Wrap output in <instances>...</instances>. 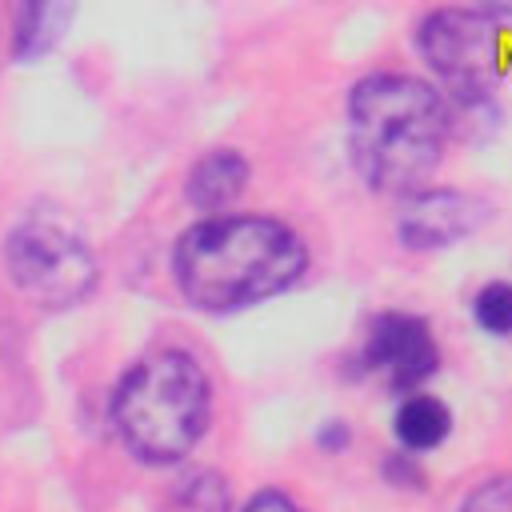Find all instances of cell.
<instances>
[{"mask_svg": "<svg viewBox=\"0 0 512 512\" xmlns=\"http://www.w3.org/2000/svg\"><path fill=\"white\" fill-rule=\"evenodd\" d=\"M392 432H396V444L400 452L416 456V452H432L448 440L452 432V408L432 396V392H412L404 396V404L396 408V420H392Z\"/></svg>", "mask_w": 512, "mask_h": 512, "instance_id": "obj_9", "label": "cell"}, {"mask_svg": "<svg viewBox=\"0 0 512 512\" xmlns=\"http://www.w3.org/2000/svg\"><path fill=\"white\" fill-rule=\"evenodd\" d=\"M488 216H492L488 200L464 188H420L404 196L396 216V236L412 252H436L484 228Z\"/></svg>", "mask_w": 512, "mask_h": 512, "instance_id": "obj_7", "label": "cell"}, {"mask_svg": "<svg viewBox=\"0 0 512 512\" xmlns=\"http://www.w3.org/2000/svg\"><path fill=\"white\" fill-rule=\"evenodd\" d=\"M472 320L492 336H512V280H488L472 296Z\"/></svg>", "mask_w": 512, "mask_h": 512, "instance_id": "obj_12", "label": "cell"}, {"mask_svg": "<svg viewBox=\"0 0 512 512\" xmlns=\"http://www.w3.org/2000/svg\"><path fill=\"white\" fill-rule=\"evenodd\" d=\"M176 284L204 312L272 300L308 272V244L276 216H208L176 240Z\"/></svg>", "mask_w": 512, "mask_h": 512, "instance_id": "obj_2", "label": "cell"}, {"mask_svg": "<svg viewBox=\"0 0 512 512\" xmlns=\"http://www.w3.org/2000/svg\"><path fill=\"white\" fill-rule=\"evenodd\" d=\"M348 440H352V428H348L344 420H328V424L316 428V444H320L324 452H344Z\"/></svg>", "mask_w": 512, "mask_h": 512, "instance_id": "obj_16", "label": "cell"}, {"mask_svg": "<svg viewBox=\"0 0 512 512\" xmlns=\"http://www.w3.org/2000/svg\"><path fill=\"white\" fill-rule=\"evenodd\" d=\"M360 368L384 376L392 392H416L436 368H440V348L432 328L400 308L376 312L368 320L364 344H360Z\"/></svg>", "mask_w": 512, "mask_h": 512, "instance_id": "obj_6", "label": "cell"}, {"mask_svg": "<svg viewBox=\"0 0 512 512\" xmlns=\"http://www.w3.org/2000/svg\"><path fill=\"white\" fill-rule=\"evenodd\" d=\"M232 488L216 468H192L168 492V512H228Z\"/></svg>", "mask_w": 512, "mask_h": 512, "instance_id": "obj_11", "label": "cell"}, {"mask_svg": "<svg viewBox=\"0 0 512 512\" xmlns=\"http://www.w3.org/2000/svg\"><path fill=\"white\" fill-rule=\"evenodd\" d=\"M244 512H304V508H300V500H292V496L280 492V488H260V492L244 504Z\"/></svg>", "mask_w": 512, "mask_h": 512, "instance_id": "obj_15", "label": "cell"}, {"mask_svg": "<svg viewBox=\"0 0 512 512\" xmlns=\"http://www.w3.org/2000/svg\"><path fill=\"white\" fill-rule=\"evenodd\" d=\"M348 160L372 192L412 196L436 172L452 112L436 84L408 72H372L348 88Z\"/></svg>", "mask_w": 512, "mask_h": 512, "instance_id": "obj_1", "label": "cell"}, {"mask_svg": "<svg viewBox=\"0 0 512 512\" xmlns=\"http://www.w3.org/2000/svg\"><path fill=\"white\" fill-rule=\"evenodd\" d=\"M112 420L124 444L148 464L188 456L212 420V384L200 360L184 348H160L136 360L112 400Z\"/></svg>", "mask_w": 512, "mask_h": 512, "instance_id": "obj_3", "label": "cell"}, {"mask_svg": "<svg viewBox=\"0 0 512 512\" xmlns=\"http://www.w3.org/2000/svg\"><path fill=\"white\" fill-rule=\"evenodd\" d=\"M68 20H72V8L68 4H28V8H20L16 36H12L16 56H24V60L44 56L60 40V32H64Z\"/></svg>", "mask_w": 512, "mask_h": 512, "instance_id": "obj_10", "label": "cell"}, {"mask_svg": "<svg viewBox=\"0 0 512 512\" xmlns=\"http://www.w3.org/2000/svg\"><path fill=\"white\" fill-rule=\"evenodd\" d=\"M4 256L16 288L44 308H68L96 284L92 248L80 236V228L60 212L24 216L12 228Z\"/></svg>", "mask_w": 512, "mask_h": 512, "instance_id": "obj_4", "label": "cell"}, {"mask_svg": "<svg viewBox=\"0 0 512 512\" xmlns=\"http://www.w3.org/2000/svg\"><path fill=\"white\" fill-rule=\"evenodd\" d=\"M248 172L252 168H248V156L244 152H236V148H212V152H204L192 164V172L184 180V196H188V204H196L204 212H220L232 200H240V192L248 184Z\"/></svg>", "mask_w": 512, "mask_h": 512, "instance_id": "obj_8", "label": "cell"}, {"mask_svg": "<svg viewBox=\"0 0 512 512\" xmlns=\"http://www.w3.org/2000/svg\"><path fill=\"white\" fill-rule=\"evenodd\" d=\"M416 52L460 104H484L500 80V24L488 8H432L416 24Z\"/></svg>", "mask_w": 512, "mask_h": 512, "instance_id": "obj_5", "label": "cell"}, {"mask_svg": "<svg viewBox=\"0 0 512 512\" xmlns=\"http://www.w3.org/2000/svg\"><path fill=\"white\" fill-rule=\"evenodd\" d=\"M460 512H512V472H496L480 480L460 500Z\"/></svg>", "mask_w": 512, "mask_h": 512, "instance_id": "obj_13", "label": "cell"}, {"mask_svg": "<svg viewBox=\"0 0 512 512\" xmlns=\"http://www.w3.org/2000/svg\"><path fill=\"white\" fill-rule=\"evenodd\" d=\"M380 472L384 476H396L392 484H400V488H424V472L416 468V456H408V452H392L380 464Z\"/></svg>", "mask_w": 512, "mask_h": 512, "instance_id": "obj_14", "label": "cell"}]
</instances>
